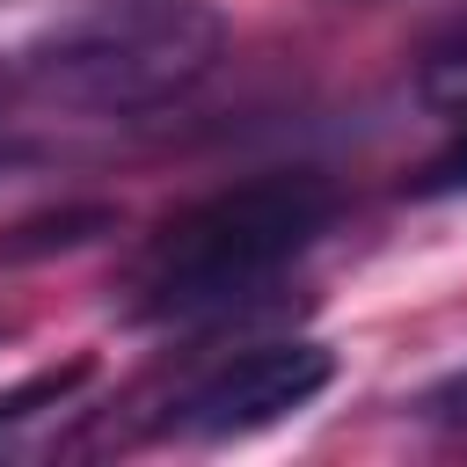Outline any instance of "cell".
<instances>
[{
	"mask_svg": "<svg viewBox=\"0 0 467 467\" xmlns=\"http://www.w3.org/2000/svg\"><path fill=\"white\" fill-rule=\"evenodd\" d=\"M328 219H336V182L314 168H270V175L226 182L182 204L175 219H161V234L139 248L124 277L131 292L124 306L131 321H182V314L226 306L255 292L270 270H285Z\"/></svg>",
	"mask_w": 467,
	"mask_h": 467,
	"instance_id": "obj_1",
	"label": "cell"
},
{
	"mask_svg": "<svg viewBox=\"0 0 467 467\" xmlns=\"http://www.w3.org/2000/svg\"><path fill=\"white\" fill-rule=\"evenodd\" d=\"M226 29L212 7L197 0H146L102 22H80L51 44H36L22 58L29 95L58 102V109H95V117H131V109H161L175 95H190L212 58H219Z\"/></svg>",
	"mask_w": 467,
	"mask_h": 467,
	"instance_id": "obj_2",
	"label": "cell"
},
{
	"mask_svg": "<svg viewBox=\"0 0 467 467\" xmlns=\"http://www.w3.org/2000/svg\"><path fill=\"white\" fill-rule=\"evenodd\" d=\"M328 379H336V350L328 343H255V350L226 358L219 372H204L175 401L168 431L175 438H204V445L255 438V431L299 416L314 394H328Z\"/></svg>",
	"mask_w": 467,
	"mask_h": 467,
	"instance_id": "obj_3",
	"label": "cell"
},
{
	"mask_svg": "<svg viewBox=\"0 0 467 467\" xmlns=\"http://www.w3.org/2000/svg\"><path fill=\"white\" fill-rule=\"evenodd\" d=\"M117 234V204H58V212H36L22 226L0 234V263H36V255H66V248H88Z\"/></svg>",
	"mask_w": 467,
	"mask_h": 467,
	"instance_id": "obj_4",
	"label": "cell"
},
{
	"mask_svg": "<svg viewBox=\"0 0 467 467\" xmlns=\"http://www.w3.org/2000/svg\"><path fill=\"white\" fill-rule=\"evenodd\" d=\"M88 379V358H73V365H58V372H36V379H22V387H7L0 394V431H15L22 416H36V409H51V401H66L73 387Z\"/></svg>",
	"mask_w": 467,
	"mask_h": 467,
	"instance_id": "obj_5",
	"label": "cell"
},
{
	"mask_svg": "<svg viewBox=\"0 0 467 467\" xmlns=\"http://www.w3.org/2000/svg\"><path fill=\"white\" fill-rule=\"evenodd\" d=\"M416 197H452V190H467V117H460V131L416 168V182H409Z\"/></svg>",
	"mask_w": 467,
	"mask_h": 467,
	"instance_id": "obj_6",
	"label": "cell"
},
{
	"mask_svg": "<svg viewBox=\"0 0 467 467\" xmlns=\"http://www.w3.org/2000/svg\"><path fill=\"white\" fill-rule=\"evenodd\" d=\"M416 416H423V423H445V431H467V372L438 379V387L416 401Z\"/></svg>",
	"mask_w": 467,
	"mask_h": 467,
	"instance_id": "obj_7",
	"label": "cell"
}]
</instances>
